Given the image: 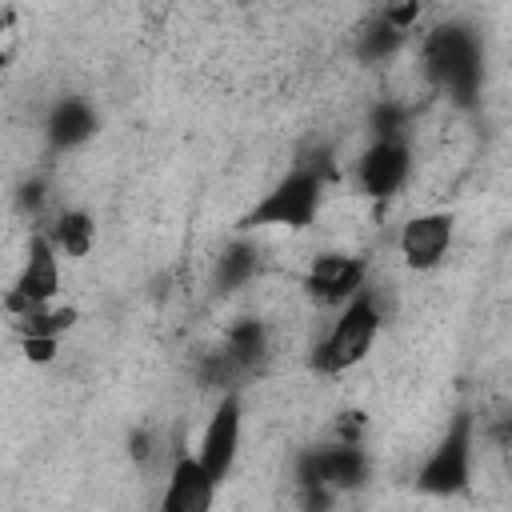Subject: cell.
Returning a JSON list of instances; mask_svg holds the SVG:
<instances>
[{"label":"cell","instance_id":"20","mask_svg":"<svg viewBox=\"0 0 512 512\" xmlns=\"http://www.w3.org/2000/svg\"><path fill=\"white\" fill-rule=\"evenodd\" d=\"M44 204H48V180H44V176H32V180H24V184L16 188V208H20L24 216H40Z\"/></svg>","mask_w":512,"mask_h":512},{"label":"cell","instance_id":"1","mask_svg":"<svg viewBox=\"0 0 512 512\" xmlns=\"http://www.w3.org/2000/svg\"><path fill=\"white\" fill-rule=\"evenodd\" d=\"M332 180V152L320 148L312 160H300L296 168H288L244 216H240V232L252 228H288V232H304L316 224L320 208H324V188Z\"/></svg>","mask_w":512,"mask_h":512},{"label":"cell","instance_id":"12","mask_svg":"<svg viewBox=\"0 0 512 512\" xmlns=\"http://www.w3.org/2000/svg\"><path fill=\"white\" fill-rule=\"evenodd\" d=\"M100 132V116L84 96H60L44 116V140L52 152H76Z\"/></svg>","mask_w":512,"mask_h":512},{"label":"cell","instance_id":"13","mask_svg":"<svg viewBox=\"0 0 512 512\" xmlns=\"http://www.w3.org/2000/svg\"><path fill=\"white\" fill-rule=\"evenodd\" d=\"M268 348H272V340H268V324L256 320V316L236 320V324L224 332V344H220V352H224L244 376L256 372V368L268 360Z\"/></svg>","mask_w":512,"mask_h":512},{"label":"cell","instance_id":"6","mask_svg":"<svg viewBox=\"0 0 512 512\" xmlns=\"http://www.w3.org/2000/svg\"><path fill=\"white\" fill-rule=\"evenodd\" d=\"M56 296H60V256H56L52 240H48L44 228H40V232H32V240H28L24 264H20V272H16V280H12L8 296H4V308L20 320V316H28L32 308L52 304Z\"/></svg>","mask_w":512,"mask_h":512},{"label":"cell","instance_id":"19","mask_svg":"<svg viewBox=\"0 0 512 512\" xmlns=\"http://www.w3.org/2000/svg\"><path fill=\"white\" fill-rule=\"evenodd\" d=\"M240 376H244V372H240V368H236V364H232V360H228L220 348H216V352H204V356L196 360V380H200L204 388H216V392H236L232 384H236Z\"/></svg>","mask_w":512,"mask_h":512},{"label":"cell","instance_id":"24","mask_svg":"<svg viewBox=\"0 0 512 512\" xmlns=\"http://www.w3.org/2000/svg\"><path fill=\"white\" fill-rule=\"evenodd\" d=\"M332 504H336V496L324 492V488H304L300 492V508L304 512H332Z\"/></svg>","mask_w":512,"mask_h":512},{"label":"cell","instance_id":"14","mask_svg":"<svg viewBox=\"0 0 512 512\" xmlns=\"http://www.w3.org/2000/svg\"><path fill=\"white\" fill-rule=\"evenodd\" d=\"M44 236L52 240L56 256H68V260H84L96 244V220L84 212V208H60L56 220L44 228Z\"/></svg>","mask_w":512,"mask_h":512},{"label":"cell","instance_id":"17","mask_svg":"<svg viewBox=\"0 0 512 512\" xmlns=\"http://www.w3.org/2000/svg\"><path fill=\"white\" fill-rule=\"evenodd\" d=\"M76 320H80V312L72 304H44V308H32L28 316H20L16 332L20 336H52V340H60L68 328H76Z\"/></svg>","mask_w":512,"mask_h":512},{"label":"cell","instance_id":"7","mask_svg":"<svg viewBox=\"0 0 512 512\" xmlns=\"http://www.w3.org/2000/svg\"><path fill=\"white\" fill-rule=\"evenodd\" d=\"M240 432H244V404H240V392H220L208 424H204V436H200V448H196V460L200 468L216 480V488L232 476L236 468V456H240Z\"/></svg>","mask_w":512,"mask_h":512},{"label":"cell","instance_id":"3","mask_svg":"<svg viewBox=\"0 0 512 512\" xmlns=\"http://www.w3.org/2000/svg\"><path fill=\"white\" fill-rule=\"evenodd\" d=\"M380 328H384L380 296H376V288H360V292L340 308V316H336V324L328 328V336L312 348V368H316L320 376H340V372L356 368V364L372 352Z\"/></svg>","mask_w":512,"mask_h":512},{"label":"cell","instance_id":"8","mask_svg":"<svg viewBox=\"0 0 512 512\" xmlns=\"http://www.w3.org/2000/svg\"><path fill=\"white\" fill-rule=\"evenodd\" d=\"M352 176H356L360 196L392 200L408 184V176H412V148H408V140H372L360 152Z\"/></svg>","mask_w":512,"mask_h":512},{"label":"cell","instance_id":"2","mask_svg":"<svg viewBox=\"0 0 512 512\" xmlns=\"http://www.w3.org/2000/svg\"><path fill=\"white\" fill-rule=\"evenodd\" d=\"M424 76L436 92H444L456 108H476L484 88V44L472 24L444 20L420 44Z\"/></svg>","mask_w":512,"mask_h":512},{"label":"cell","instance_id":"18","mask_svg":"<svg viewBox=\"0 0 512 512\" xmlns=\"http://www.w3.org/2000/svg\"><path fill=\"white\" fill-rule=\"evenodd\" d=\"M412 128V108L400 100H376L368 108V132L372 140H408Z\"/></svg>","mask_w":512,"mask_h":512},{"label":"cell","instance_id":"22","mask_svg":"<svg viewBox=\"0 0 512 512\" xmlns=\"http://www.w3.org/2000/svg\"><path fill=\"white\" fill-rule=\"evenodd\" d=\"M56 348H60V340H52V336H20V352L28 364H52Z\"/></svg>","mask_w":512,"mask_h":512},{"label":"cell","instance_id":"5","mask_svg":"<svg viewBox=\"0 0 512 512\" xmlns=\"http://www.w3.org/2000/svg\"><path fill=\"white\" fill-rule=\"evenodd\" d=\"M372 476V460L364 452V444H316V448H304L296 456V492L304 488H324L332 496L340 492H352V488H364Z\"/></svg>","mask_w":512,"mask_h":512},{"label":"cell","instance_id":"16","mask_svg":"<svg viewBox=\"0 0 512 512\" xmlns=\"http://www.w3.org/2000/svg\"><path fill=\"white\" fill-rule=\"evenodd\" d=\"M404 40H408V36H404L400 28H392V24L376 12V16L356 32V56H360L364 64H384V60H392V56L404 48Z\"/></svg>","mask_w":512,"mask_h":512},{"label":"cell","instance_id":"23","mask_svg":"<svg viewBox=\"0 0 512 512\" xmlns=\"http://www.w3.org/2000/svg\"><path fill=\"white\" fill-rule=\"evenodd\" d=\"M364 412H340L336 420V440L340 444H364Z\"/></svg>","mask_w":512,"mask_h":512},{"label":"cell","instance_id":"21","mask_svg":"<svg viewBox=\"0 0 512 512\" xmlns=\"http://www.w3.org/2000/svg\"><path fill=\"white\" fill-rule=\"evenodd\" d=\"M380 16H384V20L392 24V28H400V32L408 36V32L416 28V20L424 16V4H420V0H404V4H384V8H380Z\"/></svg>","mask_w":512,"mask_h":512},{"label":"cell","instance_id":"25","mask_svg":"<svg viewBox=\"0 0 512 512\" xmlns=\"http://www.w3.org/2000/svg\"><path fill=\"white\" fill-rule=\"evenodd\" d=\"M128 456H132L136 464H144V460L152 456V432H148V428H136V432L128 436Z\"/></svg>","mask_w":512,"mask_h":512},{"label":"cell","instance_id":"9","mask_svg":"<svg viewBox=\"0 0 512 512\" xmlns=\"http://www.w3.org/2000/svg\"><path fill=\"white\" fill-rule=\"evenodd\" d=\"M360 288H368V260L356 252H320L304 272V292L328 308H344Z\"/></svg>","mask_w":512,"mask_h":512},{"label":"cell","instance_id":"15","mask_svg":"<svg viewBox=\"0 0 512 512\" xmlns=\"http://www.w3.org/2000/svg\"><path fill=\"white\" fill-rule=\"evenodd\" d=\"M256 272H260V248H256V240L240 236V240H232V244L216 256L212 280H216L220 292H236V288H244Z\"/></svg>","mask_w":512,"mask_h":512},{"label":"cell","instance_id":"11","mask_svg":"<svg viewBox=\"0 0 512 512\" xmlns=\"http://www.w3.org/2000/svg\"><path fill=\"white\" fill-rule=\"evenodd\" d=\"M212 500H216V480L200 468L196 452L176 448V460L160 492V512H212Z\"/></svg>","mask_w":512,"mask_h":512},{"label":"cell","instance_id":"10","mask_svg":"<svg viewBox=\"0 0 512 512\" xmlns=\"http://www.w3.org/2000/svg\"><path fill=\"white\" fill-rule=\"evenodd\" d=\"M456 236V216L452 212H416L404 228H400V256L412 272H432Z\"/></svg>","mask_w":512,"mask_h":512},{"label":"cell","instance_id":"4","mask_svg":"<svg viewBox=\"0 0 512 512\" xmlns=\"http://www.w3.org/2000/svg\"><path fill=\"white\" fill-rule=\"evenodd\" d=\"M472 456H476V420L472 412H456L448 432L436 440V448L416 468L412 484L420 496L452 500L472 488Z\"/></svg>","mask_w":512,"mask_h":512}]
</instances>
